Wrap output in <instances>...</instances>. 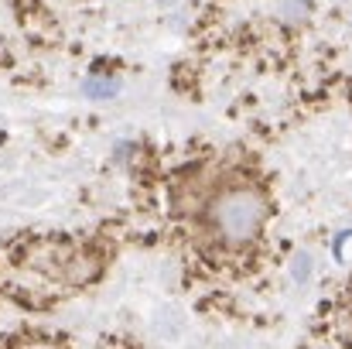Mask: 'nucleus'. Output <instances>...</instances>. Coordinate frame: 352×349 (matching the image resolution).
I'll return each mask as SVG.
<instances>
[{
    "mask_svg": "<svg viewBox=\"0 0 352 349\" xmlns=\"http://www.w3.org/2000/svg\"><path fill=\"white\" fill-rule=\"evenodd\" d=\"M263 199L250 185H226L209 199V226L226 243H246L263 226Z\"/></svg>",
    "mask_w": 352,
    "mask_h": 349,
    "instance_id": "f257e3e1",
    "label": "nucleus"
}]
</instances>
